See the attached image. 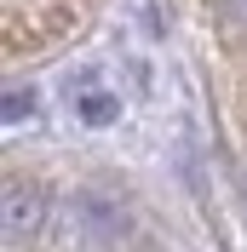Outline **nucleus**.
<instances>
[{
    "label": "nucleus",
    "instance_id": "nucleus-2",
    "mask_svg": "<svg viewBox=\"0 0 247 252\" xmlns=\"http://www.w3.org/2000/svg\"><path fill=\"white\" fill-rule=\"evenodd\" d=\"M115 115H121V103H115L109 92H86V97H81V121H86V126H109Z\"/></svg>",
    "mask_w": 247,
    "mask_h": 252
},
{
    "label": "nucleus",
    "instance_id": "nucleus-1",
    "mask_svg": "<svg viewBox=\"0 0 247 252\" xmlns=\"http://www.w3.org/2000/svg\"><path fill=\"white\" fill-rule=\"evenodd\" d=\"M46 223V189L29 184V178H6V195H0V235L6 247H29Z\"/></svg>",
    "mask_w": 247,
    "mask_h": 252
},
{
    "label": "nucleus",
    "instance_id": "nucleus-3",
    "mask_svg": "<svg viewBox=\"0 0 247 252\" xmlns=\"http://www.w3.org/2000/svg\"><path fill=\"white\" fill-rule=\"evenodd\" d=\"M23 103H35V97H23V86H6V121H23Z\"/></svg>",
    "mask_w": 247,
    "mask_h": 252
},
{
    "label": "nucleus",
    "instance_id": "nucleus-4",
    "mask_svg": "<svg viewBox=\"0 0 247 252\" xmlns=\"http://www.w3.org/2000/svg\"><path fill=\"white\" fill-rule=\"evenodd\" d=\"M224 6H230V12H236V17L247 23V0H224Z\"/></svg>",
    "mask_w": 247,
    "mask_h": 252
}]
</instances>
